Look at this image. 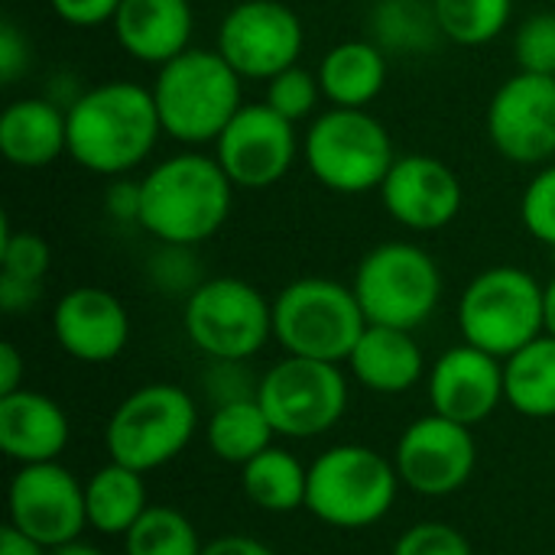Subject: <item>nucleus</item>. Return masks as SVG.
I'll use <instances>...</instances> for the list:
<instances>
[{
    "instance_id": "nucleus-1",
    "label": "nucleus",
    "mask_w": 555,
    "mask_h": 555,
    "mask_svg": "<svg viewBox=\"0 0 555 555\" xmlns=\"http://www.w3.org/2000/svg\"><path fill=\"white\" fill-rule=\"evenodd\" d=\"M68 111V156L91 176L120 179L143 166L159 137V111L153 91L137 81H104L65 107Z\"/></svg>"
},
{
    "instance_id": "nucleus-2",
    "label": "nucleus",
    "mask_w": 555,
    "mask_h": 555,
    "mask_svg": "<svg viewBox=\"0 0 555 555\" xmlns=\"http://www.w3.org/2000/svg\"><path fill=\"white\" fill-rule=\"evenodd\" d=\"M231 205L234 182L218 159L189 150L159 159L140 179L137 224L159 244L198 247L224 228Z\"/></svg>"
},
{
    "instance_id": "nucleus-3",
    "label": "nucleus",
    "mask_w": 555,
    "mask_h": 555,
    "mask_svg": "<svg viewBox=\"0 0 555 555\" xmlns=\"http://www.w3.org/2000/svg\"><path fill=\"white\" fill-rule=\"evenodd\" d=\"M241 75L218 49H185L156 68L153 101L163 133L185 146L215 143L231 117L244 107Z\"/></svg>"
},
{
    "instance_id": "nucleus-4",
    "label": "nucleus",
    "mask_w": 555,
    "mask_h": 555,
    "mask_svg": "<svg viewBox=\"0 0 555 555\" xmlns=\"http://www.w3.org/2000/svg\"><path fill=\"white\" fill-rule=\"evenodd\" d=\"M302 156L319 185L338 195L380 192L397 163L390 130L367 107H328L302 140Z\"/></svg>"
},
{
    "instance_id": "nucleus-5",
    "label": "nucleus",
    "mask_w": 555,
    "mask_h": 555,
    "mask_svg": "<svg viewBox=\"0 0 555 555\" xmlns=\"http://www.w3.org/2000/svg\"><path fill=\"white\" fill-rule=\"evenodd\" d=\"M364 328L367 319L354 289L328 276L293 280L273 299V338L293 358L341 364Z\"/></svg>"
},
{
    "instance_id": "nucleus-6",
    "label": "nucleus",
    "mask_w": 555,
    "mask_h": 555,
    "mask_svg": "<svg viewBox=\"0 0 555 555\" xmlns=\"http://www.w3.org/2000/svg\"><path fill=\"white\" fill-rule=\"evenodd\" d=\"M455 315L468 345L507 361L546 332V286L530 270L491 267L465 286Z\"/></svg>"
},
{
    "instance_id": "nucleus-7",
    "label": "nucleus",
    "mask_w": 555,
    "mask_h": 555,
    "mask_svg": "<svg viewBox=\"0 0 555 555\" xmlns=\"http://www.w3.org/2000/svg\"><path fill=\"white\" fill-rule=\"evenodd\" d=\"M367 325L416 332L442 299V270L429 250L410 241H387L364 254L351 283Z\"/></svg>"
},
{
    "instance_id": "nucleus-8",
    "label": "nucleus",
    "mask_w": 555,
    "mask_h": 555,
    "mask_svg": "<svg viewBox=\"0 0 555 555\" xmlns=\"http://www.w3.org/2000/svg\"><path fill=\"white\" fill-rule=\"evenodd\" d=\"M400 475L367 446H335L309 468L306 511L338 530H364L384 520L397 501Z\"/></svg>"
},
{
    "instance_id": "nucleus-9",
    "label": "nucleus",
    "mask_w": 555,
    "mask_h": 555,
    "mask_svg": "<svg viewBox=\"0 0 555 555\" xmlns=\"http://www.w3.org/2000/svg\"><path fill=\"white\" fill-rule=\"evenodd\" d=\"M198 429L195 400L176 384H146L133 390L111 416L104 446L111 462L140 475L169 465L182 455Z\"/></svg>"
},
{
    "instance_id": "nucleus-10",
    "label": "nucleus",
    "mask_w": 555,
    "mask_h": 555,
    "mask_svg": "<svg viewBox=\"0 0 555 555\" xmlns=\"http://www.w3.org/2000/svg\"><path fill=\"white\" fill-rule=\"evenodd\" d=\"M182 325L208 361H250L273 338V302L237 276H211L185 296Z\"/></svg>"
},
{
    "instance_id": "nucleus-11",
    "label": "nucleus",
    "mask_w": 555,
    "mask_h": 555,
    "mask_svg": "<svg viewBox=\"0 0 555 555\" xmlns=\"http://www.w3.org/2000/svg\"><path fill=\"white\" fill-rule=\"evenodd\" d=\"M257 400L276 436L312 439L345 416L348 380L338 364L286 354L260 377Z\"/></svg>"
},
{
    "instance_id": "nucleus-12",
    "label": "nucleus",
    "mask_w": 555,
    "mask_h": 555,
    "mask_svg": "<svg viewBox=\"0 0 555 555\" xmlns=\"http://www.w3.org/2000/svg\"><path fill=\"white\" fill-rule=\"evenodd\" d=\"M306 46L302 20L283 0H241L221 26L215 49L247 81H270L280 72L299 65Z\"/></svg>"
},
{
    "instance_id": "nucleus-13",
    "label": "nucleus",
    "mask_w": 555,
    "mask_h": 555,
    "mask_svg": "<svg viewBox=\"0 0 555 555\" xmlns=\"http://www.w3.org/2000/svg\"><path fill=\"white\" fill-rule=\"evenodd\" d=\"M299 156L296 124L270 104H244L215 140V159L234 189L260 192L286 179Z\"/></svg>"
},
{
    "instance_id": "nucleus-14",
    "label": "nucleus",
    "mask_w": 555,
    "mask_h": 555,
    "mask_svg": "<svg viewBox=\"0 0 555 555\" xmlns=\"http://www.w3.org/2000/svg\"><path fill=\"white\" fill-rule=\"evenodd\" d=\"M488 140L514 166H546L555 156V78L511 75L488 101Z\"/></svg>"
},
{
    "instance_id": "nucleus-15",
    "label": "nucleus",
    "mask_w": 555,
    "mask_h": 555,
    "mask_svg": "<svg viewBox=\"0 0 555 555\" xmlns=\"http://www.w3.org/2000/svg\"><path fill=\"white\" fill-rule=\"evenodd\" d=\"M10 527L46 550L72 543L88 527L85 485L59 462L20 465L7 491Z\"/></svg>"
},
{
    "instance_id": "nucleus-16",
    "label": "nucleus",
    "mask_w": 555,
    "mask_h": 555,
    "mask_svg": "<svg viewBox=\"0 0 555 555\" xmlns=\"http://www.w3.org/2000/svg\"><path fill=\"white\" fill-rule=\"evenodd\" d=\"M478 446L468 426L429 413L406 426L397 442L393 465L400 485L423 498H449L472 481Z\"/></svg>"
},
{
    "instance_id": "nucleus-17",
    "label": "nucleus",
    "mask_w": 555,
    "mask_h": 555,
    "mask_svg": "<svg viewBox=\"0 0 555 555\" xmlns=\"http://www.w3.org/2000/svg\"><path fill=\"white\" fill-rule=\"evenodd\" d=\"M380 202L387 215L406 231H442L449 228L462 205L465 189L452 166L429 153H406L397 156L393 169L380 185Z\"/></svg>"
},
{
    "instance_id": "nucleus-18",
    "label": "nucleus",
    "mask_w": 555,
    "mask_h": 555,
    "mask_svg": "<svg viewBox=\"0 0 555 555\" xmlns=\"http://www.w3.org/2000/svg\"><path fill=\"white\" fill-rule=\"evenodd\" d=\"M429 403L433 413L468 429L485 423L501 403H507L504 361L468 341L449 348L429 371Z\"/></svg>"
},
{
    "instance_id": "nucleus-19",
    "label": "nucleus",
    "mask_w": 555,
    "mask_h": 555,
    "mask_svg": "<svg viewBox=\"0 0 555 555\" xmlns=\"http://www.w3.org/2000/svg\"><path fill=\"white\" fill-rule=\"evenodd\" d=\"M59 348L81 364H107L130 341V315L124 302L101 286L68 289L52 312Z\"/></svg>"
},
{
    "instance_id": "nucleus-20",
    "label": "nucleus",
    "mask_w": 555,
    "mask_h": 555,
    "mask_svg": "<svg viewBox=\"0 0 555 555\" xmlns=\"http://www.w3.org/2000/svg\"><path fill=\"white\" fill-rule=\"evenodd\" d=\"M111 26L130 59L159 68L192 49L195 13L189 0H124Z\"/></svg>"
},
{
    "instance_id": "nucleus-21",
    "label": "nucleus",
    "mask_w": 555,
    "mask_h": 555,
    "mask_svg": "<svg viewBox=\"0 0 555 555\" xmlns=\"http://www.w3.org/2000/svg\"><path fill=\"white\" fill-rule=\"evenodd\" d=\"M68 446V416L65 410L39 393L16 390L0 397V449L20 465L55 462Z\"/></svg>"
},
{
    "instance_id": "nucleus-22",
    "label": "nucleus",
    "mask_w": 555,
    "mask_h": 555,
    "mask_svg": "<svg viewBox=\"0 0 555 555\" xmlns=\"http://www.w3.org/2000/svg\"><path fill=\"white\" fill-rule=\"evenodd\" d=\"M0 153L16 169H46L68 153V111L52 98H20L0 114Z\"/></svg>"
},
{
    "instance_id": "nucleus-23",
    "label": "nucleus",
    "mask_w": 555,
    "mask_h": 555,
    "mask_svg": "<svg viewBox=\"0 0 555 555\" xmlns=\"http://www.w3.org/2000/svg\"><path fill=\"white\" fill-rule=\"evenodd\" d=\"M348 367L354 380L374 393H406L423 377V348L413 332L390 325H367L358 338Z\"/></svg>"
},
{
    "instance_id": "nucleus-24",
    "label": "nucleus",
    "mask_w": 555,
    "mask_h": 555,
    "mask_svg": "<svg viewBox=\"0 0 555 555\" xmlns=\"http://www.w3.org/2000/svg\"><path fill=\"white\" fill-rule=\"evenodd\" d=\"M390 55L374 39H345L319 62L322 98L332 107H367L387 85Z\"/></svg>"
},
{
    "instance_id": "nucleus-25",
    "label": "nucleus",
    "mask_w": 555,
    "mask_h": 555,
    "mask_svg": "<svg viewBox=\"0 0 555 555\" xmlns=\"http://www.w3.org/2000/svg\"><path fill=\"white\" fill-rule=\"evenodd\" d=\"M85 507L88 527L104 537H127V530L150 507L143 475L120 462H107L85 481Z\"/></svg>"
},
{
    "instance_id": "nucleus-26",
    "label": "nucleus",
    "mask_w": 555,
    "mask_h": 555,
    "mask_svg": "<svg viewBox=\"0 0 555 555\" xmlns=\"http://www.w3.org/2000/svg\"><path fill=\"white\" fill-rule=\"evenodd\" d=\"M504 400L527 420L555 416V338L540 335L504 361Z\"/></svg>"
},
{
    "instance_id": "nucleus-27",
    "label": "nucleus",
    "mask_w": 555,
    "mask_h": 555,
    "mask_svg": "<svg viewBox=\"0 0 555 555\" xmlns=\"http://www.w3.org/2000/svg\"><path fill=\"white\" fill-rule=\"evenodd\" d=\"M241 485L254 507L267 514H293L306 507L309 468H302V462L286 449L270 446L241 468Z\"/></svg>"
},
{
    "instance_id": "nucleus-28",
    "label": "nucleus",
    "mask_w": 555,
    "mask_h": 555,
    "mask_svg": "<svg viewBox=\"0 0 555 555\" xmlns=\"http://www.w3.org/2000/svg\"><path fill=\"white\" fill-rule=\"evenodd\" d=\"M371 39L387 55H423L446 36L433 0H377L371 10Z\"/></svg>"
},
{
    "instance_id": "nucleus-29",
    "label": "nucleus",
    "mask_w": 555,
    "mask_h": 555,
    "mask_svg": "<svg viewBox=\"0 0 555 555\" xmlns=\"http://www.w3.org/2000/svg\"><path fill=\"white\" fill-rule=\"evenodd\" d=\"M273 436H276V429L267 420L257 397L221 403V406H215V413L208 420V446L228 465L244 468L250 459H257L263 449H270Z\"/></svg>"
},
{
    "instance_id": "nucleus-30",
    "label": "nucleus",
    "mask_w": 555,
    "mask_h": 555,
    "mask_svg": "<svg viewBox=\"0 0 555 555\" xmlns=\"http://www.w3.org/2000/svg\"><path fill=\"white\" fill-rule=\"evenodd\" d=\"M439 29L455 46L494 42L514 16V0H433Z\"/></svg>"
},
{
    "instance_id": "nucleus-31",
    "label": "nucleus",
    "mask_w": 555,
    "mask_h": 555,
    "mask_svg": "<svg viewBox=\"0 0 555 555\" xmlns=\"http://www.w3.org/2000/svg\"><path fill=\"white\" fill-rule=\"evenodd\" d=\"M127 555H202V540L192 520L166 504H150L146 514L124 537Z\"/></svg>"
},
{
    "instance_id": "nucleus-32",
    "label": "nucleus",
    "mask_w": 555,
    "mask_h": 555,
    "mask_svg": "<svg viewBox=\"0 0 555 555\" xmlns=\"http://www.w3.org/2000/svg\"><path fill=\"white\" fill-rule=\"evenodd\" d=\"M49 267H52L49 241L33 231H13L10 218L3 215V221H0V276L42 286Z\"/></svg>"
},
{
    "instance_id": "nucleus-33",
    "label": "nucleus",
    "mask_w": 555,
    "mask_h": 555,
    "mask_svg": "<svg viewBox=\"0 0 555 555\" xmlns=\"http://www.w3.org/2000/svg\"><path fill=\"white\" fill-rule=\"evenodd\" d=\"M319 98H322L319 75L309 72V68H302V65H293V68H286L276 78L267 81L263 104H270L286 120L299 124V120L312 117V111L319 107Z\"/></svg>"
},
{
    "instance_id": "nucleus-34",
    "label": "nucleus",
    "mask_w": 555,
    "mask_h": 555,
    "mask_svg": "<svg viewBox=\"0 0 555 555\" xmlns=\"http://www.w3.org/2000/svg\"><path fill=\"white\" fill-rule=\"evenodd\" d=\"M146 276L156 289L169 296H192L205 283L195 247L182 244H159V250L146 263Z\"/></svg>"
},
{
    "instance_id": "nucleus-35",
    "label": "nucleus",
    "mask_w": 555,
    "mask_h": 555,
    "mask_svg": "<svg viewBox=\"0 0 555 555\" xmlns=\"http://www.w3.org/2000/svg\"><path fill=\"white\" fill-rule=\"evenodd\" d=\"M514 59L517 72L555 78V10H540L520 23L514 36Z\"/></svg>"
},
{
    "instance_id": "nucleus-36",
    "label": "nucleus",
    "mask_w": 555,
    "mask_h": 555,
    "mask_svg": "<svg viewBox=\"0 0 555 555\" xmlns=\"http://www.w3.org/2000/svg\"><path fill=\"white\" fill-rule=\"evenodd\" d=\"M520 221L540 244L555 247V163H546L524 189Z\"/></svg>"
},
{
    "instance_id": "nucleus-37",
    "label": "nucleus",
    "mask_w": 555,
    "mask_h": 555,
    "mask_svg": "<svg viewBox=\"0 0 555 555\" xmlns=\"http://www.w3.org/2000/svg\"><path fill=\"white\" fill-rule=\"evenodd\" d=\"M393 555H475L472 553V543L449 524H439V520H426V524H416L410 527L397 546Z\"/></svg>"
},
{
    "instance_id": "nucleus-38",
    "label": "nucleus",
    "mask_w": 555,
    "mask_h": 555,
    "mask_svg": "<svg viewBox=\"0 0 555 555\" xmlns=\"http://www.w3.org/2000/svg\"><path fill=\"white\" fill-rule=\"evenodd\" d=\"M260 380H250L247 361H211V371L205 374V390L211 393L215 406L234 403V400H250L257 397Z\"/></svg>"
},
{
    "instance_id": "nucleus-39",
    "label": "nucleus",
    "mask_w": 555,
    "mask_h": 555,
    "mask_svg": "<svg viewBox=\"0 0 555 555\" xmlns=\"http://www.w3.org/2000/svg\"><path fill=\"white\" fill-rule=\"evenodd\" d=\"M124 0H49L52 13L78 29H94L104 23H114Z\"/></svg>"
},
{
    "instance_id": "nucleus-40",
    "label": "nucleus",
    "mask_w": 555,
    "mask_h": 555,
    "mask_svg": "<svg viewBox=\"0 0 555 555\" xmlns=\"http://www.w3.org/2000/svg\"><path fill=\"white\" fill-rule=\"evenodd\" d=\"M29 68V42L13 20L0 23V81L13 85Z\"/></svg>"
},
{
    "instance_id": "nucleus-41",
    "label": "nucleus",
    "mask_w": 555,
    "mask_h": 555,
    "mask_svg": "<svg viewBox=\"0 0 555 555\" xmlns=\"http://www.w3.org/2000/svg\"><path fill=\"white\" fill-rule=\"evenodd\" d=\"M104 205H107V215L114 221H133L140 218V182H111L107 195H104Z\"/></svg>"
},
{
    "instance_id": "nucleus-42",
    "label": "nucleus",
    "mask_w": 555,
    "mask_h": 555,
    "mask_svg": "<svg viewBox=\"0 0 555 555\" xmlns=\"http://www.w3.org/2000/svg\"><path fill=\"white\" fill-rule=\"evenodd\" d=\"M42 296V286H33V283H20V280H7L0 276V309L16 315V312H26L36 306V299Z\"/></svg>"
},
{
    "instance_id": "nucleus-43",
    "label": "nucleus",
    "mask_w": 555,
    "mask_h": 555,
    "mask_svg": "<svg viewBox=\"0 0 555 555\" xmlns=\"http://www.w3.org/2000/svg\"><path fill=\"white\" fill-rule=\"evenodd\" d=\"M202 555H276L267 543L254 540V537H241V533H231V537H218L211 543L202 546Z\"/></svg>"
},
{
    "instance_id": "nucleus-44",
    "label": "nucleus",
    "mask_w": 555,
    "mask_h": 555,
    "mask_svg": "<svg viewBox=\"0 0 555 555\" xmlns=\"http://www.w3.org/2000/svg\"><path fill=\"white\" fill-rule=\"evenodd\" d=\"M23 371H26L23 354L16 351L13 341H3L0 345V397L23 390Z\"/></svg>"
},
{
    "instance_id": "nucleus-45",
    "label": "nucleus",
    "mask_w": 555,
    "mask_h": 555,
    "mask_svg": "<svg viewBox=\"0 0 555 555\" xmlns=\"http://www.w3.org/2000/svg\"><path fill=\"white\" fill-rule=\"evenodd\" d=\"M49 550L39 546L36 540H29L26 533H20L16 527H3L0 530V555H46Z\"/></svg>"
},
{
    "instance_id": "nucleus-46",
    "label": "nucleus",
    "mask_w": 555,
    "mask_h": 555,
    "mask_svg": "<svg viewBox=\"0 0 555 555\" xmlns=\"http://www.w3.org/2000/svg\"><path fill=\"white\" fill-rule=\"evenodd\" d=\"M49 555H104L98 546H91V543H85L81 537L78 540H72V543H62V546H55V550H49Z\"/></svg>"
},
{
    "instance_id": "nucleus-47",
    "label": "nucleus",
    "mask_w": 555,
    "mask_h": 555,
    "mask_svg": "<svg viewBox=\"0 0 555 555\" xmlns=\"http://www.w3.org/2000/svg\"><path fill=\"white\" fill-rule=\"evenodd\" d=\"M546 335L555 338V276L546 283Z\"/></svg>"
},
{
    "instance_id": "nucleus-48",
    "label": "nucleus",
    "mask_w": 555,
    "mask_h": 555,
    "mask_svg": "<svg viewBox=\"0 0 555 555\" xmlns=\"http://www.w3.org/2000/svg\"><path fill=\"white\" fill-rule=\"evenodd\" d=\"M550 3H555V0H550Z\"/></svg>"
}]
</instances>
